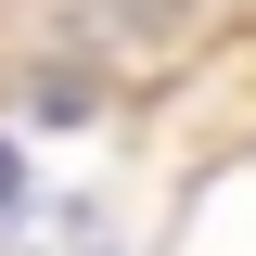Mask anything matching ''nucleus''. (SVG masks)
<instances>
[{
    "instance_id": "obj_2",
    "label": "nucleus",
    "mask_w": 256,
    "mask_h": 256,
    "mask_svg": "<svg viewBox=\"0 0 256 256\" xmlns=\"http://www.w3.org/2000/svg\"><path fill=\"white\" fill-rule=\"evenodd\" d=\"M13 192H26V180H13V141H0V218H13Z\"/></svg>"
},
{
    "instance_id": "obj_1",
    "label": "nucleus",
    "mask_w": 256,
    "mask_h": 256,
    "mask_svg": "<svg viewBox=\"0 0 256 256\" xmlns=\"http://www.w3.org/2000/svg\"><path fill=\"white\" fill-rule=\"evenodd\" d=\"M13 256H116V230H102L90 205H38V218H26V244H13Z\"/></svg>"
}]
</instances>
